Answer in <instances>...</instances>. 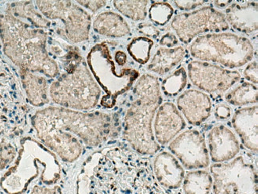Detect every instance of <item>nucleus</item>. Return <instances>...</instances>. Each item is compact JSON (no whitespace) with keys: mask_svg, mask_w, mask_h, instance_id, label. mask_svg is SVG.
Returning a JSON list of instances; mask_svg holds the SVG:
<instances>
[{"mask_svg":"<svg viewBox=\"0 0 258 194\" xmlns=\"http://www.w3.org/2000/svg\"><path fill=\"white\" fill-rule=\"evenodd\" d=\"M232 2L233 1H229V0H226V1H214V5L218 9H224V8H227Z\"/></svg>","mask_w":258,"mask_h":194,"instance_id":"obj_38","label":"nucleus"},{"mask_svg":"<svg viewBox=\"0 0 258 194\" xmlns=\"http://www.w3.org/2000/svg\"><path fill=\"white\" fill-rule=\"evenodd\" d=\"M114 58V61L118 66H125V64L127 63V55L122 51H116Z\"/></svg>","mask_w":258,"mask_h":194,"instance_id":"obj_37","label":"nucleus"},{"mask_svg":"<svg viewBox=\"0 0 258 194\" xmlns=\"http://www.w3.org/2000/svg\"><path fill=\"white\" fill-rule=\"evenodd\" d=\"M185 55V48L182 46L161 47L157 48L147 66V69L151 73L164 76L175 69L183 60Z\"/></svg>","mask_w":258,"mask_h":194,"instance_id":"obj_20","label":"nucleus"},{"mask_svg":"<svg viewBox=\"0 0 258 194\" xmlns=\"http://www.w3.org/2000/svg\"><path fill=\"white\" fill-rule=\"evenodd\" d=\"M80 177L79 194H166L149 158L124 147L92 155Z\"/></svg>","mask_w":258,"mask_h":194,"instance_id":"obj_2","label":"nucleus"},{"mask_svg":"<svg viewBox=\"0 0 258 194\" xmlns=\"http://www.w3.org/2000/svg\"><path fill=\"white\" fill-rule=\"evenodd\" d=\"M37 6L49 19H60L64 23V36L72 43L89 38L92 18L85 10L70 1H37Z\"/></svg>","mask_w":258,"mask_h":194,"instance_id":"obj_10","label":"nucleus"},{"mask_svg":"<svg viewBox=\"0 0 258 194\" xmlns=\"http://www.w3.org/2000/svg\"><path fill=\"white\" fill-rule=\"evenodd\" d=\"M153 172L157 183L169 190L179 189L185 177V170L179 160L165 151L157 154L154 159Z\"/></svg>","mask_w":258,"mask_h":194,"instance_id":"obj_17","label":"nucleus"},{"mask_svg":"<svg viewBox=\"0 0 258 194\" xmlns=\"http://www.w3.org/2000/svg\"><path fill=\"white\" fill-rule=\"evenodd\" d=\"M205 3L206 1H204V0H184V1L176 0V1H174V4L176 8H179L180 11H185V12L197 9V8L203 6Z\"/></svg>","mask_w":258,"mask_h":194,"instance_id":"obj_32","label":"nucleus"},{"mask_svg":"<svg viewBox=\"0 0 258 194\" xmlns=\"http://www.w3.org/2000/svg\"><path fill=\"white\" fill-rule=\"evenodd\" d=\"M187 84V71L181 66L163 80L160 87L166 96L174 97L183 91Z\"/></svg>","mask_w":258,"mask_h":194,"instance_id":"obj_25","label":"nucleus"},{"mask_svg":"<svg viewBox=\"0 0 258 194\" xmlns=\"http://www.w3.org/2000/svg\"><path fill=\"white\" fill-rule=\"evenodd\" d=\"M229 194H232V193H231V192H230V193H229Z\"/></svg>","mask_w":258,"mask_h":194,"instance_id":"obj_39","label":"nucleus"},{"mask_svg":"<svg viewBox=\"0 0 258 194\" xmlns=\"http://www.w3.org/2000/svg\"><path fill=\"white\" fill-rule=\"evenodd\" d=\"M17 156V149L15 146L9 142L0 143V171L5 170L13 163Z\"/></svg>","mask_w":258,"mask_h":194,"instance_id":"obj_29","label":"nucleus"},{"mask_svg":"<svg viewBox=\"0 0 258 194\" xmlns=\"http://www.w3.org/2000/svg\"><path fill=\"white\" fill-rule=\"evenodd\" d=\"M138 31L140 34H143L146 36L147 38H153L156 39L157 37H159L161 32L158 29L154 26L153 24L150 23H142L138 26Z\"/></svg>","mask_w":258,"mask_h":194,"instance_id":"obj_30","label":"nucleus"},{"mask_svg":"<svg viewBox=\"0 0 258 194\" xmlns=\"http://www.w3.org/2000/svg\"><path fill=\"white\" fill-rule=\"evenodd\" d=\"M208 153L215 163H226L238 155L241 150L235 134L224 125L212 127L208 134Z\"/></svg>","mask_w":258,"mask_h":194,"instance_id":"obj_15","label":"nucleus"},{"mask_svg":"<svg viewBox=\"0 0 258 194\" xmlns=\"http://www.w3.org/2000/svg\"><path fill=\"white\" fill-rule=\"evenodd\" d=\"M185 120L172 102L161 104L154 119V138L159 145L170 143L185 129Z\"/></svg>","mask_w":258,"mask_h":194,"instance_id":"obj_14","label":"nucleus"},{"mask_svg":"<svg viewBox=\"0 0 258 194\" xmlns=\"http://www.w3.org/2000/svg\"><path fill=\"white\" fill-rule=\"evenodd\" d=\"M113 43H99L91 50L88 55V66L92 76L101 86L106 95L102 97L101 105L112 109L117 98L125 93L139 78V72L132 68H124L117 71L116 62L111 54Z\"/></svg>","mask_w":258,"mask_h":194,"instance_id":"obj_7","label":"nucleus"},{"mask_svg":"<svg viewBox=\"0 0 258 194\" xmlns=\"http://www.w3.org/2000/svg\"><path fill=\"white\" fill-rule=\"evenodd\" d=\"M200 62L219 64L227 69L245 66L254 57L255 48L247 37L231 33H213L197 37L189 47Z\"/></svg>","mask_w":258,"mask_h":194,"instance_id":"obj_6","label":"nucleus"},{"mask_svg":"<svg viewBox=\"0 0 258 194\" xmlns=\"http://www.w3.org/2000/svg\"><path fill=\"white\" fill-rule=\"evenodd\" d=\"M232 126L247 149L257 152L258 106L252 105L236 111Z\"/></svg>","mask_w":258,"mask_h":194,"instance_id":"obj_19","label":"nucleus"},{"mask_svg":"<svg viewBox=\"0 0 258 194\" xmlns=\"http://www.w3.org/2000/svg\"><path fill=\"white\" fill-rule=\"evenodd\" d=\"M178 38L188 45L200 34L222 33L229 30L224 14L212 6H205L192 12L176 15L171 23Z\"/></svg>","mask_w":258,"mask_h":194,"instance_id":"obj_9","label":"nucleus"},{"mask_svg":"<svg viewBox=\"0 0 258 194\" xmlns=\"http://www.w3.org/2000/svg\"><path fill=\"white\" fill-rule=\"evenodd\" d=\"M30 194H61L58 187L35 186Z\"/></svg>","mask_w":258,"mask_h":194,"instance_id":"obj_36","label":"nucleus"},{"mask_svg":"<svg viewBox=\"0 0 258 194\" xmlns=\"http://www.w3.org/2000/svg\"><path fill=\"white\" fill-rule=\"evenodd\" d=\"M215 116L219 120H227L231 116V109L228 105L221 104L215 108Z\"/></svg>","mask_w":258,"mask_h":194,"instance_id":"obj_34","label":"nucleus"},{"mask_svg":"<svg viewBox=\"0 0 258 194\" xmlns=\"http://www.w3.org/2000/svg\"><path fill=\"white\" fill-rule=\"evenodd\" d=\"M67 72L53 82L49 95L66 109L89 111L96 108L101 96L99 88L82 57L75 50L66 56Z\"/></svg>","mask_w":258,"mask_h":194,"instance_id":"obj_5","label":"nucleus"},{"mask_svg":"<svg viewBox=\"0 0 258 194\" xmlns=\"http://www.w3.org/2000/svg\"><path fill=\"white\" fill-rule=\"evenodd\" d=\"M214 194H257V170L252 161L238 156L210 168Z\"/></svg>","mask_w":258,"mask_h":194,"instance_id":"obj_8","label":"nucleus"},{"mask_svg":"<svg viewBox=\"0 0 258 194\" xmlns=\"http://www.w3.org/2000/svg\"><path fill=\"white\" fill-rule=\"evenodd\" d=\"M226 22L234 30L252 34L258 29V4L256 1L232 2L226 8Z\"/></svg>","mask_w":258,"mask_h":194,"instance_id":"obj_18","label":"nucleus"},{"mask_svg":"<svg viewBox=\"0 0 258 194\" xmlns=\"http://www.w3.org/2000/svg\"><path fill=\"white\" fill-rule=\"evenodd\" d=\"M154 44V41L147 37H135L128 45L127 51L135 62L144 65L150 61V53Z\"/></svg>","mask_w":258,"mask_h":194,"instance_id":"obj_27","label":"nucleus"},{"mask_svg":"<svg viewBox=\"0 0 258 194\" xmlns=\"http://www.w3.org/2000/svg\"><path fill=\"white\" fill-rule=\"evenodd\" d=\"M149 1H114V8L131 20L142 21L147 16Z\"/></svg>","mask_w":258,"mask_h":194,"instance_id":"obj_26","label":"nucleus"},{"mask_svg":"<svg viewBox=\"0 0 258 194\" xmlns=\"http://www.w3.org/2000/svg\"><path fill=\"white\" fill-rule=\"evenodd\" d=\"M187 74L193 85L209 94H223L241 80L238 71L209 62L192 61L187 65Z\"/></svg>","mask_w":258,"mask_h":194,"instance_id":"obj_11","label":"nucleus"},{"mask_svg":"<svg viewBox=\"0 0 258 194\" xmlns=\"http://www.w3.org/2000/svg\"><path fill=\"white\" fill-rule=\"evenodd\" d=\"M133 92L135 100L124 119V139L139 155H156L161 146L154 138L153 120L163 101L158 78L145 73L137 80Z\"/></svg>","mask_w":258,"mask_h":194,"instance_id":"obj_4","label":"nucleus"},{"mask_svg":"<svg viewBox=\"0 0 258 194\" xmlns=\"http://www.w3.org/2000/svg\"><path fill=\"white\" fill-rule=\"evenodd\" d=\"M17 116H24L22 91L8 64L0 58V127L7 131L8 123Z\"/></svg>","mask_w":258,"mask_h":194,"instance_id":"obj_13","label":"nucleus"},{"mask_svg":"<svg viewBox=\"0 0 258 194\" xmlns=\"http://www.w3.org/2000/svg\"><path fill=\"white\" fill-rule=\"evenodd\" d=\"M77 3L87 9L96 12L106 6L107 2V1H77Z\"/></svg>","mask_w":258,"mask_h":194,"instance_id":"obj_35","label":"nucleus"},{"mask_svg":"<svg viewBox=\"0 0 258 194\" xmlns=\"http://www.w3.org/2000/svg\"><path fill=\"white\" fill-rule=\"evenodd\" d=\"M257 95L256 84L244 82L226 93L225 99L226 102L234 106H244L257 103Z\"/></svg>","mask_w":258,"mask_h":194,"instance_id":"obj_24","label":"nucleus"},{"mask_svg":"<svg viewBox=\"0 0 258 194\" xmlns=\"http://www.w3.org/2000/svg\"><path fill=\"white\" fill-rule=\"evenodd\" d=\"M173 14L174 8L169 3L165 1L153 2L149 9V17L151 22L161 26L169 23Z\"/></svg>","mask_w":258,"mask_h":194,"instance_id":"obj_28","label":"nucleus"},{"mask_svg":"<svg viewBox=\"0 0 258 194\" xmlns=\"http://www.w3.org/2000/svg\"><path fill=\"white\" fill-rule=\"evenodd\" d=\"M168 149L187 170H203L209 166L206 141L197 130H187L178 134L168 145Z\"/></svg>","mask_w":258,"mask_h":194,"instance_id":"obj_12","label":"nucleus"},{"mask_svg":"<svg viewBox=\"0 0 258 194\" xmlns=\"http://www.w3.org/2000/svg\"><path fill=\"white\" fill-rule=\"evenodd\" d=\"M93 30L98 34L113 38L123 37L131 33L126 21L121 15L112 12L99 14L94 20Z\"/></svg>","mask_w":258,"mask_h":194,"instance_id":"obj_21","label":"nucleus"},{"mask_svg":"<svg viewBox=\"0 0 258 194\" xmlns=\"http://www.w3.org/2000/svg\"><path fill=\"white\" fill-rule=\"evenodd\" d=\"M212 177L207 170H198L189 172L183 181L184 194H211Z\"/></svg>","mask_w":258,"mask_h":194,"instance_id":"obj_23","label":"nucleus"},{"mask_svg":"<svg viewBox=\"0 0 258 194\" xmlns=\"http://www.w3.org/2000/svg\"><path fill=\"white\" fill-rule=\"evenodd\" d=\"M159 44L165 48H174L179 44V39L176 34L168 32L161 37Z\"/></svg>","mask_w":258,"mask_h":194,"instance_id":"obj_33","label":"nucleus"},{"mask_svg":"<svg viewBox=\"0 0 258 194\" xmlns=\"http://www.w3.org/2000/svg\"><path fill=\"white\" fill-rule=\"evenodd\" d=\"M21 78L26 95L31 105L43 106L49 102V88L44 77L37 76L32 72L21 69Z\"/></svg>","mask_w":258,"mask_h":194,"instance_id":"obj_22","label":"nucleus"},{"mask_svg":"<svg viewBox=\"0 0 258 194\" xmlns=\"http://www.w3.org/2000/svg\"><path fill=\"white\" fill-rule=\"evenodd\" d=\"M244 77L252 84H257L258 83V64L257 61L250 62L245 67L243 72Z\"/></svg>","mask_w":258,"mask_h":194,"instance_id":"obj_31","label":"nucleus"},{"mask_svg":"<svg viewBox=\"0 0 258 194\" xmlns=\"http://www.w3.org/2000/svg\"><path fill=\"white\" fill-rule=\"evenodd\" d=\"M32 124L37 136L66 163L81 157L84 145L98 147L114 135V117L102 112H84L49 107L36 112Z\"/></svg>","mask_w":258,"mask_h":194,"instance_id":"obj_1","label":"nucleus"},{"mask_svg":"<svg viewBox=\"0 0 258 194\" xmlns=\"http://www.w3.org/2000/svg\"><path fill=\"white\" fill-rule=\"evenodd\" d=\"M0 34L4 52L22 70L49 77L58 74L57 65L47 51L48 36L42 29L19 20L11 12L0 19Z\"/></svg>","mask_w":258,"mask_h":194,"instance_id":"obj_3","label":"nucleus"},{"mask_svg":"<svg viewBox=\"0 0 258 194\" xmlns=\"http://www.w3.org/2000/svg\"><path fill=\"white\" fill-rule=\"evenodd\" d=\"M176 107L192 126L201 125L212 114L211 97L198 90L184 91L176 100Z\"/></svg>","mask_w":258,"mask_h":194,"instance_id":"obj_16","label":"nucleus"}]
</instances>
